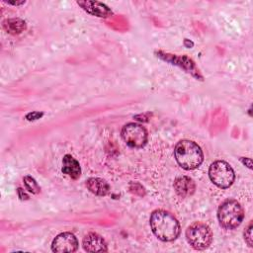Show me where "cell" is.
Masks as SVG:
<instances>
[{
	"label": "cell",
	"mask_w": 253,
	"mask_h": 253,
	"mask_svg": "<svg viewBox=\"0 0 253 253\" xmlns=\"http://www.w3.org/2000/svg\"><path fill=\"white\" fill-rule=\"evenodd\" d=\"M150 226L155 236L162 241L175 240L180 234V224L177 218L163 210H156L151 213Z\"/></svg>",
	"instance_id": "obj_1"
},
{
	"label": "cell",
	"mask_w": 253,
	"mask_h": 253,
	"mask_svg": "<svg viewBox=\"0 0 253 253\" xmlns=\"http://www.w3.org/2000/svg\"><path fill=\"white\" fill-rule=\"evenodd\" d=\"M174 155L177 163L185 170L196 169L204 160L201 147L196 142L188 139L180 140L176 144Z\"/></svg>",
	"instance_id": "obj_2"
},
{
	"label": "cell",
	"mask_w": 253,
	"mask_h": 253,
	"mask_svg": "<svg viewBox=\"0 0 253 253\" xmlns=\"http://www.w3.org/2000/svg\"><path fill=\"white\" fill-rule=\"evenodd\" d=\"M243 217L244 211L241 205L235 200H226L218 208V222L225 229L236 228L242 222Z\"/></svg>",
	"instance_id": "obj_3"
},
{
	"label": "cell",
	"mask_w": 253,
	"mask_h": 253,
	"mask_svg": "<svg viewBox=\"0 0 253 253\" xmlns=\"http://www.w3.org/2000/svg\"><path fill=\"white\" fill-rule=\"evenodd\" d=\"M188 243L196 250H204L210 246L212 240L211 228L200 221L192 223L186 230Z\"/></svg>",
	"instance_id": "obj_4"
},
{
	"label": "cell",
	"mask_w": 253,
	"mask_h": 253,
	"mask_svg": "<svg viewBox=\"0 0 253 253\" xmlns=\"http://www.w3.org/2000/svg\"><path fill=\"white\" fill-rule=\"evenodd\" d=\"M209 177L215 186L226 189L230 187L234 181V172L227 162L216 160L212 162L209 168Z\"/></svg>",
	"instance_id": "obj_5"
},
{
	"label": "cell",
	"mask_w": 253,
	"mask_h": 253,
	"mask_svg": "<svg viewBox=\"0 0 253 253\" xmlns=\"http://www.w3.org/2000/svg\"><path fill=\"white\" fill-rule=\"evenodd\" d=\"M122 137L128 146L140 148L147 141V131L144 126L138 124L128 123L123 126Z\"/></svg>",
	"instance_id": "obj_6"
},
{
	"label": "cell",
	"mask_w": 253,
	"mask_h": 253,
	"mask_svg": "<svg viewBox=\"0 0 253 253\" xmlns=\"http://www.w3.org/2000/svg\"><path fill=\"white\" fill-rule=\"evenodd\" d=\"M155 54H157V56L159 58L163 59L164 61H167L171 64H174V65H177V66L183 68L186 72L190 73L195 78L200 79V80L203 79V76L200 74L199 69L195 65V62L188 56H186V55L177 56L175 54H169V53H165L162 51H156Z\"/></svg>",
	"instance_id": "obj_7"
},
{
	"label": "cell",
	"mask_w": 253,
	"mask_h": 253,
	"mask_svg": "<svg viewBox=\"0 0 253 253\" xmlns=\"http://www.w3.org/2000/svg\"><path fill=\"white\" fill-rule=\"evenodd\" d=\"M78 248L77 238L73 233L62 232L58 234L51 243V250L56 253L74 252Z\"/></svg>",
	"instance_id": "obj_8"
},
{
	"label": "cell",
	"mask_w": 253,
	"mask_h": 253,
	"mask_svg": "<svg viewBox=\"0 0 253 253\" xmlns=\"http://www.w3.org/2000/svg\"><path fill=\"white\" fill-rule=\"evenodd\" d=\"M77 4L85 10L87 13L97 16L100 18H107L111 15H113L112 10L105 4L98 2V1H90V0H85V1H77Z\"/></svg>",
	"instance_id": "obj_9"
},
{
	"label": "cell",
	"mask_w": 253,
	"mask_h": 253,
	"mask_svg": "<svg viewBox=\"0 0 253 253\" xmlns=\"http://www.w3.org/2000/svg\"><path fill=\"white\" fill-rule=\"evenodd\" d=\"M83 248L87 252H106L108 250L105 239L95 232H90L84 237Z\"/></svg>",
	"instance_id": "obj_10"
},
{
	"label": "cell",
	"mask_w": 253,
	"mask_h": 253,
	"mask_svg": "<svg viewBox=\"0 0 253 253\" xmlns=\"http://www.w3.org/2000/svg\"><path fill=\"white\" fill-rule=\"evenodd\" d=\"M174 189L179 197L188 198L195 193L196 184L192 178L188 176H182L176 178L174 181Z\"/></svg>",
	"instance_id": "obj_11"
},
{
	"label": "cell",
	"mask_w": 253,
	"mask_h": 253,
	"mask_svg": "<svg viewBox=\"0 0 253 253\" xmlns=\"http://www.w3.org/2000/svg\"><path fill=\"white\" fill-rule=\"evenodd\" d=\"M61 170L64 174L68 175L72 179L79 178L81 174V168L78 161L70 154H66L63 156Z\"/></svg>",
	"instance_id": "obj_12"
},
{
	"label": "cell",
	"mask_w": 253,
	"mask_h": 253,
	"mask_svg": "<svg viewBox=\"0 0 253 253\" xmlns=\"http://www.w3.org/2000/svg\"><path fill=\"white\" fill-rule=\"evenodd\" d=\"M86 187L88 190L96 196H106L110 192L109 184L101 178H89L86 181Z\"/></svg>",
	"instance_id": "obj_13"
},
{
	"label": "cell",
	"mask_w": 253,
	"mask_h": 253,
	"mask_svg": "<svg viewBox=\"0 0 253 253\" xmlns=\"http://www.w3.org/2000/svg\"><path fill=\"white\" fill-rule=\"evenodd\" d=\"M2 27L7 33L11 35H18L26 30L27 25L26 22L20 18H11L4 20Z\"/></svg>",
	"instance_id": "obj_14"
},
{
	"label": "cell",
	"mask_w": 253,
	"mask_h": 253,
	"mask_svg": "<svg viewBox=\"0 0 253 253\" xmlns=\"http://www.w3.org/2000/svg\"><path fill=\"white\" fill-rule=\"evenodd\" d=\"M24 184L26 189L32 194H39L41 192V187L37 183V181L31 176L24 177Z\"/></svg>",
	"instance_id": "obj_15"
},
{
	"label": "cell",
	"mask_w": 253,
	"mask_h": 253,
	"mask_svg": "<svg viewBox=\"0 0 253 253\" xmlns=\"http://www.w3.org/2000/svg\"><path fill=\"white\" fill-rule=\"evenodd\" d=\"M252 230H253V225H252V222H250L247 226V228L245 229L244 231V239H245V242L247 243V245L249 247H252L253 246V234H252Z\"/></svg>",
	"instance_id": "obj_16"
},
{
	"label": "cell",
	"mask_w": 253,
	"mask_h": 253,
	"mask_svg": "<svg viewBox=\"0 0 253 253\" xmlns=\"http://www.w3.org/2000/svg\"><path fill=\"white\" fill-rule=\"evenodd\" d=\"M43 116V113H40V112H32V113H29L27 116H26V119L28 121H35V120H38L40 118H42Z\"/></svg>",
	"instance_id": "obj_17"
},
{
	"label": "cell",
	"mask_w": 253,
	"mask_h": 253,
	"mask_svg": "<svg viewBox=\"0 0 253 253\" xmlns=\"http://www.w3.org/2000/svg\"><path fill=\"white\" fill-rule=\"evenodd\" d=\"M17 193H18V196H19L20 200H22V201L29 200V196L24 192V190L22 188H18L17 189Z\"/></svg>",
	"instance_id": "obj_18"
},
{
	"label": "cell",
	"mask_w": 253,
	"mask_h": 253,
	"mask_svg": "<svg viewBox=\"0 0 253 253\" xmlns=\"http://www.w3.org/2000/svg\"><path fill=\"white\" fill-rule=\"evenodd\" d=\"M241 162L245 165V166H247L249 169H251L252 168V161H251V159L250 158H247V157H242L241 159Z\"/></svg>",
	"instance_id": "obj_19"
},
{
	"label": "cell",
	"mask_w": 253,
	"mask_h": 253,
	"mask_svg": "<svg viewBox=\"0 0 253 253\" xmlns=\"http://www.w3.org/2000/svg\"><path fill=\"white\" fill-rule=\"evenodd\" d=\"M6 3L8 4H11V5H22V4H25V1H5Z\"/></svg>",
	"instance_id": "obj_20"
},
{
	"label": "cell",
	"mask_w": 253,
	"mask_h": 253,
	"mask_svg": "<svg viewBox=\"0 0 253 253\" xmlns=\"http://www.w3.org/2000/svg\"><path fill=\"white\" fill-rule=\"evenodd\" d=\"M184 44L187 46V47H192L193 45H194V43H193V42H189V40H187V39H185V41H184Z\"/></svg>",
	"instance_id": "obj_21"
}]
</instances>
